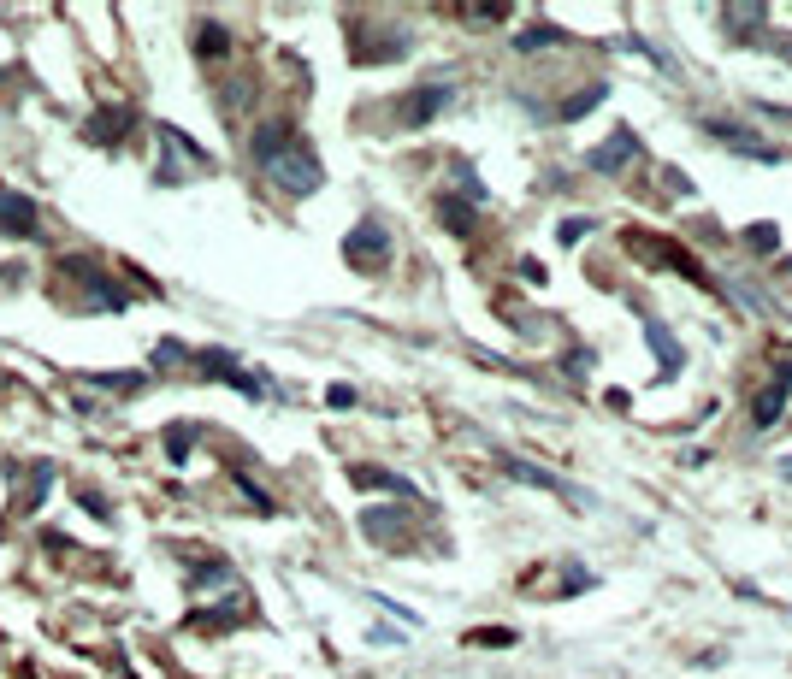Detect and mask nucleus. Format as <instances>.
I'll return each mask as SVG.
<instances>
[{"mask_svg": "<svg viewBox=\"0 0 792 679\" xmlns=\"http://www.w3.org/2000/svg\"><path fill=\"white\" fill-rule=\"evenodd\" d=\"M266 178L284 189V195H314V189L326 184V166H320V154H314L308 142H296V148H284V154L266 166Z\"/></svg>", "mask_w": 792, "mask_h": 679, "instance_id": "obj_1", "label": "nucleus"}, {"mask_svg": "<svg viewBox=\"0 0 792 679\" xmlns=\"http://www.w3.org/2000/svg\"><path fill=\"white\" fill-rule=\"evenodd\" d=\"M343 260H349L355 272H385V266H391V231H385L379 219H361V225L343 237Z\"/></svg>", "mask_w": 792, "mask_h": 679, "instance_id": "obj_2", "label": "nucleus"}, {"mask_svg": "<svg viewBox=\"0 0 792 679\" xmlns=\"http://www.w3.org/2000/svg\"><path fill=\"white\" fill-rule=\"evenodd\" d=\"M160 142L172 148V160H166V166L154 172V178H160L166 189H172L178 178H184V166H190V172H213V154H207V148H196V142H190L184 130H172V124H160Z\"/></svg>", "mask_w": 792, "mask_h": 679, "instance_id": "obj_3", "label": "nucleus"}, {"mask_svg": "<svg viewBox=\"0 0 792 679\" xmlns=\"http://www.w3.org/2000/svg\"><path fill=\"white\" fill-rule=\"evenodd\" d=\"M450 101H456V89H450V83H420V89H414V95L396 107V124H402V130H420V124L438 119Z\"/></svg>", "mask_w": 792, "mask_h": 679, "instance_id": "obj_4", "label": "nucleus"}, {"mask_svg": "<svg viewBox=\"0 0 792 679\" xmlns=\"http://www.w3.org/2000/svg\"><path fill=\"white\" fill-rule=\"evenodd\" d=\"M0 237H18V243L42 237V207L18 189H0Z\"/></svg>", "mask_w": 792, "mask_h": 679, "instance_id": "obj_5", "label": "nucleus"}, {"mask_svg": "<svg viewBox=\"0 0 792 679\" xmlns=\"http://www.w3.org/2000/svg\"><path fill=\"white\" fill-rule=\"evenodd\" d=\"M639 154H645V148H639L633 124H621V130H615V136H609L603 148H592V154H586V166H592V172H603V178H615V172H627V166H633Z\"/></svg>", "mask_w": 792, "mask_h": 679, "instance_id": "obj_6", "label": "nucleus"}, {"mask_svg": "<svg viewBox=\"0 0 792 679\" xmlns=\"http://www.w3.org/2000/svg\"><path fill=\"white\" fill-rule=\"evenodd\" d=\"M302 136H296V124H284V119H272V124H255V136H249V154H255V166H272L284 148H296Z\"/></svg>", "mask_w": 792, "mask_h": 679, "instance_id": "obj_7", "label": "nucleus"}, {"mask_svg": "<svg viewBox=\"0 0 792 679\" xmlns=\"http://www.w3.org/2000/svg\"><path fill=\"white\" fill-rule=\"evenodd\" d=\"M131 130H136L131 107H101V113H89V124H83V136H89V142H101V148H119Z\"/></svg>", "mask_w": 792, "mask_h": 679, "instance_id": "obj_8", "label": "nucleus"}, {"mask_svg": "<svg viewBox=\"0 0 792 679\" xmlns=\"http://www.w3.org/2000/svg\"><path fill=\"white\" fill-rule=\"evenodd\" d=\"M710 136H722L733 154H745V160H763V166H781V160H787L775 142H757V136H751V130H739V124H710Z\"/></svg>", "mask_w": 792, "mask_h": 679, "instance_id": "obj_9", "label": "nucleus"}, {"mask_svg": "<svg viewBox=\"0 0 792 679\" xmlns=\"http://www.w3.org/2000/svg\"><path fill=\"white\" fill-rule=\"evenodd\" d=\"M645 343L657 349V361H662V378H680V367H686V355H680V343L668 337V325H662V319H645Z\"/></svg>", "mask_w": 792, "mask_h": 679, "instance_id": "obj_10", "label": "nucleus"}, {"mask_svg": "<svg viewBox=\"0 0 792 679\" xmlns=\"http://www.w3.org/2000/svg\"><path fill=\"white\" fill-rule=\"evenodd\" d=\"M503 473L509 479H521V485H538V491H556V496H580L574 485H562L556 473H544V467H532V461H515V455H503Z\"/></svg>", "mask_w": 792, "mask_h": 679, "instance_id": "obj_11", "label": "nucleus"}, {"mask_svg": "<svg viewBox=\"0 0 792 679\" xmlns=\"http://www.w3.org/2000/svg\"><path fill=\"white\" fill-rule=\"evenodd\" d=\"M781 414H787V390H781V384H769V390L751 402V426H757V432H769V426H781Z\"/></svg>", "mask_w": 792, "mask_h": 679, "instance_id": "obj_12", "label": "nucleus"}, {"mask_svg": "<svg viewBox=\"0 0 792 679\" xmlns=\"http://www.w3.org/2000/svg\"><path fill=\"white\" fill-rule=\"evenodd\" d=\"M349 479H355L361 491H396V496H414V485H408L402 473H385V467H349Z\"/></svg>", "mask_w": 792, "mask_h": 679, "instance_id": "obj_13", "label": "nucleus"}, {"mask_svg": "<svg viewBox=\"0 0 792 679\" xmlns=\"http://www.w3.org/2000/svg\"><path fill=\"white\" fill-rule=\"evenodd\" d=\"M196 54L201 60H225V54H231V30L213 24V18H201L196 24Z\"/></svg>", "mask_w": 792, "mask_h": 679, "instance_id": "obj_14", "label": "nucleus"}, {"mask_svg": "<svg viewBox=\"0 0 792 679\" xmlns=\"http://www.w3.org/2000/svg\"><path fill=\"white\" fill-rule=\"evenodd\" d=\"M361 532H367L373 544H396V532H402V514H396V508H367V514H361Z\"/></svg>", "mask_w": 792, "mask_h": 679, "instance_id": "obj_15", "label": "nucleus"}, {"mask_svg": "<svg viewBox=\"0 0 792 679\" xmlns=\"http://www.w3.org/2000/svg\"><path fill=\"white\" fill-rule=\"evenodd\" d=\"M89 384H101L113 396H136V390H148V372H89Z\"/></svg>", "mask_w": 792, "mask_h": 679, "instance_id": "obj_16", "label": "nucleus"}, {"mask_svg": "<svg viewBox=\"0 0 792 679\" xmlns=\"http://www.w3.org/2000/svg\"><path fill=\"white\" fill-rule=\"evenodd\" d=\"M438 219H444L456 237H473V207H467V201H456V195H438Z\"/></svg>", "mask_w": 792, "mask_h": 679, "instance_id": "obj_17", "label": "nucleus"}, {"mask_svg": "<svg viewBox=\"0 0 792 679\" xmlns=\"http://www.w3.org/2000/svg\"><path fill=\"white\" fill-rule=\"evenodd\" d=\"M603 95H609L603 83H592V89H580V95H568V101L556 107V119H586L592 107H603Z\"/></svg>", "mask_w": 792, "mask_h": 679, "instance_id": "obj_18", "label": "nucleus"}, {"mask_svg": "<svg viewBox=\"0 0 792 679\" xmlns=\"http://www.w3.org/2000/svg\"><path fill=\"white\" fill-rule=\"evenodd\" d=\"M745 243L757 248V254H775V248H781V225L757 219V225H745Z\"/></svg>", "mask_w": 792, "mask_h": 679, "instance_id": "obj_19", "label": "nucleus"}, {"mask_svg": "<svg viewBox=\"0 0 792 679\" xmlns=\"http://www.w3.org/2000/svg\"><path fill=\"white\" fill-rule=\"evenodd\" d=\"M190 443H196V426H172V432H166V455H172V461L184 467V455H190Z\"/></svg>", "mask_w": 792, "mask_h": 679, "instance_id": "obj_20", "label": "nucleus"}, {"mask_svg": "<svg viewBox=\"0 0 792 679\" xmlns=\"http://www.w3.org/2000/svg\"><path fill=\"white\" fill-rule=\"evenodd\" d=\"M592 349H574V355H562V372H568V378H574V384H586V378H592Z\"/></svg>", "mask_w": 792, "mask_h": 679, "instance_id": "obj_21", "label": "nucleus"}, {"mask_svg": "<svg viewBox=\"0 0 792 679\" xmlns=\"http://www.w3.org/2000/svg\"><path fill=\"white\" fill-rule=\"evenodd\" d=\"M592 231H597V219H592V213H586V219L574 213V219H562V231H556V237H562V243L574 248V243H580V237H592Z\"/></svg>", "mask_w": 792, "mask_h": 679, "instance_id": "obj_22", "label": "nucleus"}, {"mask_svg": "<svg viewBox=\"0 0 792 679\" xmlns=\"http://www.w3.org/2000/svg\"><path fill=\"white\" fill-rule=\"evenodd\" d=\"M225 579H231L225 561H201V567H190V585H225Z\"/></svg>", "mask_w": 792, "mask_h": 679, "instance_id": "obj_23", "label": "nucleus"}, {"mask_svg": "<svg viewBox=\"0 0 792 679\" xmlns=\"http://www.w3.org/2000/svg\"><path fill=\"white\" fill-rule=\"evenodd\" d=\"M326 402H331V408H355V390H349V384H331Z\"/></svg>", "mask_w": 792, "mask_h": 679, "instance_id": "obj_24", "label": "nucleus"}, {"mask_svg": "<svg viewBox=\"0 0 792 679\" xmlns=\"http://www.w3.org/2000/svg\"><path fill=\"white\" fill-rule=\"evenodd\" d=\"M473 644H515V632H503V626L497 632H473Z\"/></svg>", "mask_w": 792, "mask_h": 679, "instance_id": "obj_25", "label": "nucleus"}, {"mask_svg": "<svg viewBox=\"0 0 792 679\" xmlns=\"http://www.w3.org/2000/svg\"><path fill=\"white\" fill-rule=\"evenodd\" d=\"M781 479L792 485V455H781Z\"/></svg>", "mask_w": 792, "mask_h": 679, "instance_id": "obj_26", "label": "nucleus"}]
</instances>
